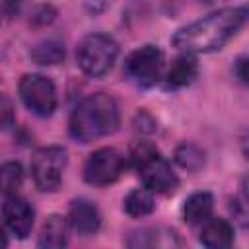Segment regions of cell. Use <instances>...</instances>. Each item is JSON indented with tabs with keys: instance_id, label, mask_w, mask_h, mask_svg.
<instances>
[{
	"instance_id": "1",
	"label": "cell",
	"mask_w": 249,
	"mask_h": 249,
	"mask_svg": "<svg viewBox=\"0 0 249 249\" xmlns=\"http://www.w3.org/2000/svg\"><path fill=\"white\" fill-rule=\"evenodd\" d=\"M249 19V6H230L220 8L208 14L202 19H196L181 27L171 43L183 53H212L222 49Z\"/></svg>"
},
{
	"instance_id": "2",
	"label": "cell",
	"mask_w": 249,
	"mask_h": 249,
	"mask_svg": "<svg viewBox=\"0 0 249 249\" xmlns=\"http://www.w3.org/2000/svg\"><path fill=\"white\" fill-rule=\"evenodd\" d=\"M121 115L115 97L109 93H91L84 97L72 111L68 132L78 142H91L113 134L119 128Z\"/></svg>"
},
{
	"instance_id": "3",
	"label": "cell",
	"mask_w": 249,
	"mask_h": 249,
	"mask_svg": "<svg viewBox=\"0 0 249 249\" xmlns=\"http://www.w3.org/2000/svg\"><path fill=\"white\" fill-rule=\"evenodd\" d=\"M130 160H132L144 187H148L150 191L160 193V195H169L177 189L179 179H177L175 171L171 169L169 161L158 152L156 146H152L148 142L134 144L130 150Z\"/></svg>"
},
{
	"instance_id": "4",
	"label": "cell",
	"mask_w": 249,
	"mask_h": 249,
	"mask_svg": "<svg viewBox=\"0 0 249 249\" xmlns=\"http://www.w3.org/2000/svg\"><path fill=\"white\" fill-rule=\"evenodd\" d=\"M119 54V45L105 33H91L84 37L76 49V60L84 74L99 78L111 70Z\"/></svg>"
},
{
	"instance_id": "5",
	"label": "cell",
	"mask_w": 249,
	"mask_h": 249,
	"mask_svg": "<svg viewBox=\"0 0 249 249\" xmlns=\"http://www.w3.org/2000/svg\"><path fill=\"white\" fill-rule=\"evenodd\" d=\"M66 150L60 146L39 148L31 158V177L39 191L53 193L60 187L62 171L66 167Z\"/></svg>"
},
{
	"instance_id": "6",
	"label": "cell",
	"mask_w": 249,
	"mask_h": 249,
	"mask_svg": "<svg viewBox=\"0 0 249 249\" xmlns=\"http://www.w3.org/2000/svg\"><path fill=\"white\" fill-rule=\"evenodd\" d=\"M161 70H163V53L154 45H144L132 51L124 60L126 76L142 88L154 86L160 80Z\"/></svg>"
},
{
	"instance_id": "7",
	"label": "cell",
	"mask_w": 249,
	"mask_h": 249,
	"mask_svg": "<svg viewBox=\"0 0 249 249\" xmlns=\"http://www.w3.org/2000/svg\"><path fill=\"white\" fill-rule=\"evenodd\" d=\"M19 97L37 117H49L56 109L54 84L41 74H25L19 80Z\"/></svg>"
},
{
	"instance_id": "8",
	"label": "cell",
	"mask_w": 249,
	"mask_h": 249,
	"mask_svg": "<svg viewBox=\"0 0 249 249\" xmlns=\"http://www.w3.org/2000/svg\"><path fill=\"white\" fill-rule=\"evenodd\" d=\"M124 171V158L115 148H99L86 160L84 179L93 187H107L115 183Z\"/></svg>"
},
{
	"instance_id": "9",
	"label": "cell",
	"mask_w": 249,
	"mask_h": 249,
	"mask_svg": "<svg viewBox=\"0 0 249 249\" xmlns=\"http://www.w3.org/2000/svg\"><path fill=\"white\" fill-rule=\"evenodd\" d=\"M4 206H2V216H4V226L10 233H14L19 239H25L31 233L33 222H35V210L33 206L18 195L4 196Z\"/></svg>"
},
{
	"instance_id": "10",
	"label": "cell",
	"mask_w": 249,
	"mask_h": 249,
	"mask_svg": "<svg viewBox=\"0 0 249 249\" xmlns=\"http://www.w3.org/2000/svg\"><path fill=\"white\" fill-rule=\"evenodd\" d=\"M66 218H68L72 230L78 231V233H82V235H91L101 226L99 208L91 200H88V198H76V200H72Z\"/></svg>"
},
{
	"instance_id": "11",
	"label": "cell",
	"mask_w": 249,
	"mask_h": 249,
	"mask_svg": "<svg viewBox=\"0 0 249 249\" xmlns=\"http://www.w3.org/2000/svg\"><path fill=\"white\" fill-rule=\"evenodd\" d=\"M70 222L68 218L60 216V214H51L41 228L37 245L43 249H60L68 243V230H70Z\"/></svg>"
},
{
	"instance_id": "12",
	"label": "cell",
	"mask_w": 249,
	"mask_h": 249,
	"mask_svg": "<svg viewBox=\"0 0 249 249\" xmlns=\"http://www.w3.org/2000/svg\"><path fill=\"white\" fill-rule=\"evenodd\" d=\"M198 239L202 245L212 247V249L230 247L233 243V228L230 222L222 218H208L206 222H202Z\"/></svg>"
},
{
	"instance_id": "13",
	"label": "cell",
	"mask_w": 249,
	"mask_h": 249,
	"mask_svg": "<svg viewBox=\"0 0 249 249\" xmlns=\"http://www.w3.org/2000/svg\"><path fill=\"white\" fill-rule=\"evenodd\" d=\"M128 247H173L179 245V239L173 230L163 228H144L138 231H132L126 237Z\"/></svg>"
},
{
	"instance_id": "14",
	"label": "cell",
	"mask_w": 249,
	"mask_h": 249,
	"mask_svg": "<svg viewBox=\"0 0 249 249\" xmlns=\"http://www.w3.org/2000/svg\"><path fill=\"white\" fill-rule=\"evenodd\" d=\"M212 208H214L212 195L208 191H198V193H193L185 200V204H183V218L191 226L202 224V222H206L210 218Z\"/></svg>"
},
{
	"instance_id": "15",
	"label": "cell",
	"mask_w": 249,
	"mask_h": 249,
	"mask_svg": "<svg viewBox=\"0 0 249 249\" xmlns=\"http://www.w3.org/2000/svg\"><path fill=\"white\" fill-rule=\"evenodd\" d=\"M196 74H198L196 58L193 56V53H183L171 62V68L167 70V84L175 88H183L189 86L196 78Z\"/></svg>"
},
{
	"instance_id": "16",
	"label": "cell",
	"mask_w": 249,
	"mask_h": 249,
	"mask_svg": "<svg viewBox=\"0 0 249 249\" xmlns=\"http://www.w3.org/2000/svg\"><path fill=\"white\" fill-rule=\"evenodd\" d=\"M156 202H154V191H150L148 187H138V189H132L126 196H124V212L132 218H142V216H148L152 214Z\"/></svg>"
},
{
	"instance_id": "17",
	"label": "cell",
	"mask_w": 249,
	"mask_h": 249,
	"mask_svg": "<svg viewBox=\"0 0 249 249\" xmlns=\"http://www.w3.org/2000/svg\"><path fill=\"white\" fill-rule=\"evenodd\" d=\"M31 58L41 64V66H51V64H58L64 58V47L62 43H58L56 39H45L41 43H37L31 49Z\"/></svg>"
},
{
	"instance_id": "18",
	"label": "cell",
	"mask_w": 249,
	"mask_h": 249,
	"mask_svg": "<svg viewBox=\"0 0 249 249\" xmlns=\"http://www.w3.org/2000/svg\"><path fill=\"white\" fill-rule=\"evenodd\" d=\"M23 183V169L18 161H6L0 169V187H2V195L10 196V195H18L19 187Z\"/></svg>"
},
{
	"instance_id": "19",
	"label": "cell",
	"mask_w": 249,
	"mask_h": 249,
	"mask_svg": "<svg viewBox=\"0 0 249 249\" xmlns=\"http://www.w3.org/2000/svg\"><path fill=\"white\" fill-rule=\"evenodd\" d=\"M175 161L187 171H198L204 165V152L196 144H181L175 150Z\"/></svg>"
},
{
	"instance_id": "20",
	"label": "cell",
	"mask_w": 249,
	"mask_h": 249,
	"mask_svg": "<svg viewBox=\"0 0 249 249\" xmlns=\"http://www.w3.org/2000/svg\"><path fill=\"white\" fill-rule=\"evenodd\" d=\"M235 72H237L239 80L245 82V84L249 86V56L237 60V64H235Z\"/></svg>"
},
{
	"instance_id": "21",
	"label": "cell",
	"mask_w": 249,
	"mask_h": 249,
	"mask_svg": "<svg viewBox=\"0 0 249 249\" xmlns=\"http://www.w3.org/2000/svg\"><path fill=\"white\" fill-rule=\"evenodd\" d=\"M2 111H4V126H10L12 123V107H10V101L6 97H2Z\"/></svg>"
},
{
	"instance_id": "22",
	"label": "cell",
	"mask_w": 249,
	"mask_h": 249,
	"mask_svg": "<svg viewBox=\"0 0 249 249\" xmlns=\"http://www.w3.org/2000/svg\"><path fill=\"white\" fill-rule=\"evenodd\" d=\"M19 2H21V0H4V10H6V14H12V12H16Z\"/></svg>"
},
{
	"instance_id": "23",
	"label": "cell",
	"mask_w": 249,
	"mask_h": 249,
	"mask_svg": "<svg viewBox=\"0 0 249 249\" xmlns=\"http://www.w3.org/2000/svg\"><path fill=\"white\" fill-rule=\"evenodd\" d=\"M241 187H243V196H245V202L249 204V173L245 175V179H243Z\"/></svg>"
},
{
	"instance_id": "24",
	"label": "cell",
	"mask_w": 249,
	"mask_h": 249,
	"mask_svg": "<svg viewBox=\"0 0 249 249\" xmlns=\"http://www.w3.org/2000/svg\"><path fill=\"white\" fill-rule=\"evenodd\" d=\"M241 150H243V154H245V158L249 160V136L241 140Z\"/></svg>"
},
{
	"instance_id": "25",
	"label": "cell",
	"mask_w": 249,
	"mask_h": 249,
	"mask_svg": "<svg viewBox=\"0 0 249 249\" xmlns=\"http://www.w3.org/2000/svg\"><path fill=\"white\" fill-rule=\"evenodd\" d=\"M202 2H206V4H212V2H218V0H202Z\"/></svg>"
}]
</instances>
